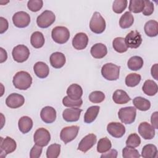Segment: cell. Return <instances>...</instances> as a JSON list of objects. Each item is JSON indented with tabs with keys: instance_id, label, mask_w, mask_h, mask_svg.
Wrapping results in <instances>:
<instances>
[{
	"instance_id": "1",
	"label": "cell",
	"mask_w": 158,
	"mask_h": 158,
	"mask_svg": "<svg viewBox=\"0 0 158 158\" xmlns=\"http://www.w3.org/2000/svg\"><path fill=\"white\" fill-rule=\"evenodd\" d=\"M12 83L15 88L20 90H26L32 83V77L27 72L20 71L15 74Z\"/></svg>"
},
{
	"instance_id": "2",
	"label": "cell",
	"mask_w": 158,
	"mask_h": 158,
	"mask_svg": "<svg viewBox=\"0 0 158 158\" xmlns=\"http://www.w3.org/2000/svg\"><path fill=\"white\" fill-rule=\"evenodd\" d=\"M120 67L112 63L105 64L101 68L102 77L110 81L117 80L119 78Z\"/></svg>"
},
{
	"instance_id": "3",
	"label": "cell",
	"mask_w": 158,
	"mask_h": 158,
	"mask_svg": "<svg viewBox=\"0 0 158 158\" xmlns=\"http://www.w3.org/2000/svg\"><path fill=\"white\" fill-rule=\"evenodd\" d=\"M89 28L94 33H102L106 29V21L99 12H95L89 22Z\"/></svg>"
},
{
	"instance_id": "4",
	"label": "cell",
	"mask_w": 158,
	"mask_h": 158,
	"mask_svg": "<svg viewBox=\"0 0 158 158\" xmlns=\"http://www.w3.org/2000/svg\"><path fill=\"white\" fill-rule=\"evenodd\" d=\"M136 115V109L133 106H128L120 109L118 116L120 121L125 124H131L135 122Z\"/></svg>"
},
{
	"instance_id": "5",
	"label": "cell",
	"mask_w": 158,
	"mask_h": 158,
	"mask_svg": "<svg viewBox=\"0 0 158 158\" xmlns=\"http://www.w3.org/2000/svg\"><path fill=\"white\" fill-rule=\"evenodd\" d=\"M52 40L58 44L66 43L70 38V31L65 27L57 26L54 27L51 31Z\"/></svg>"
},
{
	"instance_id": "6",
	"label": "cell",
	"mask_w": 158,
	"mask_h": 158,
	"mask_svg": "<svg viewBox=\"0 0 158 158\" xmlns=\"http://www.w3.org/2000/svg\"><path fill=\"white\" fill-rule=\"evenodd\" d=\"M55 14L51 10H46L37 17L36 23L39 27L46 28L51 26L55 22Z\"/></svg>"
},
{
	"instance_id": "7",
	"label": "cell",
	"mask_w": 158,
	"mask_h": 158,
	"mask_svg": "<svg viewBox=\"0 0 158 158\" xmlns=\"http://www.w3.org/2000/svg\"><path fill=\"white\" fill-rule=\"evenodd\" d=\"M12 55L15 61L22 63L26 61L29 57L30 51L26 46L19 44L13 48Z\"/></svg>"
},
{
	"instance_id": "8",
	"label": "cell",
	"mask_w": 158,
	"mask_h": 158,
	"mask_svg": "<svg viewBox=\"0 0 158 158\" xmlns=\"http://www.w3.org/2000/svg\"><path fill=\"white\" fill-rule=\"evenodd\" d=\"M34 142L40 146H46L51 140V135L48 130L40 128L36 130L33 135Z\"/></svg>"
},
{
	"instance_id": "9",
	"label": "cell",
	"mask_w": 158,
	"mask_h": 158,
	"mask_svg": "<svg viewBox=\"0 0 158 158\" xmlns=\"http://www.w3.org/2000/svg\"><path fill=\"white\" fill-rule=\"evenodd\" d=\"M79 128V127L77 125L64 127L62 129L60 133V139L65 144H67L68 143L72 141L78 135Z\"/></svg>"
},
{
	"instance_id": "10",
	"label": "cell",
	"mask_w": 158,
	"mask_h": 158,
	"mask_svg": "<svg viewBox=\"0 0 158 158\" xmlns=\"http://www.w3.org/2000/svg\"><path fill=\"white\" fill-rule=\"evenodd\" d=\"M14 25L18 28H25L28 26L30 23V15L24 11H20L15 13L12 16Z\"/></svg>"
},
{
	"instance_id": "11",
	"label": "cell",
	"mask_w": 158,
	"mask_h": 158,
	"mask_svg": "<svg viewBox=\"0 0 158 158\" xmlns=\"http://www.w3.org/2000/svg\"><path fill=\"white\" fill-rule=\"evenodd\" d=\"M142 38L140 33L136 30L131 31L125 38V41L128 48H138L142 43Z\"/></svg>"
},
{
	"instance_id": "12",
	"label": "cell",
	"mask_w": 158,
	"mask_h": 158,
	"mask_svg": "<svg viewBox=\"0 0 158 158\" xmlns=\"http://www.w3.org/2000/svg\"><path fill=\"white\" fill-rule=\"evenodd\" d=\"M16 142L12 138L7 136L5 138H3L1 137V155L4 152V156L6 157L7 154L14 152L16 149Z\"/></svg>"
},
{
	"instance_id": "13",
	"label": "cell",
	"mask_w": 158,
	"mask_h": 158,
	"mask_svg": "<svg viewBox=\"0 0 158 158\" xmlns=\"http://www.w3.org/2000/svg\"><path fill=\"white\" fill-rule=\"evenodd\" d=\"M96 140L97 138L94 134L90 133L87 135L80 141L78 146V150L83 152H87L96 144Z\"/></svg>"
},
{
	"instance_id": "14",
	"label": "cell",
	"mask_w": 158,
	"mask_h": 158,
	"mask_svg": "<svg viewBox=\"0 0 158 158\" xmlns=\"http://www.w3.org/2000/svg\"><path fill=\"white\" fill-rule=\"evenodd\" d=\"M25 102L24 97L17 93H12L6 99V104L7 107L11 109H17L23 105Z\"/></svg>"
},
{
	"instance_id": "15",
	"label": "cell",
	"mask_w": 158,
	"mask_h": 158,
	"mask_svg": "<svg viewBox=\"0 0 158 158\" xmlns=\"http://www.w3.org/2000/svg\"><path fill=\"white\" fill-rule=\"evenodd\" d=\"M107 132L114 138H121L125 133V128L119 122H110L107 126Z\"/></svg>"
},
{
	"instance_id": "16",
	"label": "cell",
	"mask_w": 158,
	"mask_h": 158,
	"mask_svg": "<svg viewBox=\"0 0 158 158\" xmlns=\"http://www.w3.org/2000/svg\"><path fill=\"white\" fill-rule=\"evenodd\" d=\"M138 133L144 139H151L155 136L154 128L146 122H141L139 124Z\"/></svg>"
},
{
	"instance_id": "17",
	"label": "cell",
	"mask_w": 158,
	"mask_h": 158,
	"mask_svg": "<svg viewBox=\"0 0 158 158\" xmlns=\"http://www.w3.org/2000/svg\"><path fill=\"white\" fill-rule=\"evenodd\" d=\"M82 110L78 107H70L65 109L62 112L63 118L68 122H77L79 120Z\"/></svg>"
},
{
	"instance_id": "18",
	"label": "cell",
	"mask_w": 158,
	"mask_h": 158,
	"mask_svg": "<svg viewBox=\"0 0 158 158\" xmlns=\"http://www.w3.org/2000/svg\"><path fill=\"white\" fill-rule=\"evenodd\" d=\"M88 43V36L83 32L77 33L72 40V46L77 50L84 49L87 46Z\"/></svg>"
},
{
	"instance_id": "19",
	"label": "cell",
	"mask_w": 158,
	"mask_h": 158,
	"mask_svg": "<svg viewBox=\"0 0 158 158\" xmlns=\"http://www.w3.org/2000/svg\"><path fill=\"white\" fill-rule=\"evenodd\" d=\"M40 117L41 120L46 123H51L56 118V111L52 107L46 106L41 109Z\"/></svg>"
},
{
	"instance_id": "20",
	"label": "cell",
	"mask_w": 158,
	"mask_h": 158,
	"mask_svg": "<svg viewBox=\"0 0 158 158\" xmlns=\"http://www.w3.org/2000/svg\"><path fill=\"white\" fill-rule=\"evenodd\" d=\"M49 61L52 67L55 69H60L65 64V56L62 52H55L51 55Z\"/></svg>"
},
{
	"instance_id": "21",
	"label": "cell",
	"mask_w": 158,
	"mask_h": 158,
	"mask_svg": "<svg viewBox=\"0 0 158 158\" xmlns=\"http://www.w3.org/2000/svg\"><path fill=\"white\" fill-rule=\"evenodd\" d=\"M90 53L94 58L102 59L106 56L107 53V49L104 44L96 43L91 47Z\"/></svg>"
},
{
	"instance_id": "22",
	"label": "cell",
	"mask_w": 158,
	"mask_h": 158,
	"mask_svg": "<svg viewBox=\"0 0 158 158\" xmlns=\"http://www.w3.org/2000/svg\"><path fill=\"white\" fill-rule=\"evenodd\" d=\"M33 70L35 75L40 78L47 77L49 73V69L48 65L43 62H38L33 66Z\"/></svg>"
},
{
	"instance_id": "23",
	"label": "cell",
	"mask_w": 158,
	"mask_h": 158,
	"mask_svg": "<svg viewBox=\"0 0 158 158\" xmlns=\"http://www.w3.org/2000/svg\"><path fill=\"white\" fill-rule=\"evenodd\" d=\"M67 94L70 99L73 100H78L81 99L83 95V89L78 84H72L67 89Z\"/></svg>"
},
{
	"instance_id": "24",
	"label": "cell",
	"mask_w": 158,
	"mask_h": 158,
	"mask_svg": "<svg viewBox=\"0 0 158 158\" xmlns=\"http://www.w3.org/2000/svg\"><path fill=\"white\" fill-rule=\"evenodd\" d=\"M19 130L23 134L29 132L33 127V121L31 118L28 116L22 117L18 122Z\"/></svg>"
},
{
	"instance_id": "25",
	"label": "cell",
	"mask_w": 158,
	"mask_h": 158,
	"mask_svg": "<svg viewBox=\"0 0 158 158\" xmlns=\"http://www.w3.org/2000/svg\"><path fill=\"white\" fill-rule=\"evenodd\" d=\"M112 99L116 104H124L130 101L131 98L125 91L117 89L114 93L112 95Z\"/></svg>"
},
{
	"instance_id": "26",
	"label": "cell",
	"mask_w": 158,
	"mask_h": 158,
	"mask_svg": "<svg viewBox=\"0 0 158 158\" xmlns=\"http://www.w3.org/2000/svg\"><path fill=\"white\" fill-rule=\"evenodd\" d=\"M144 29L145 33L148 36H156L158 34V23L154 20H149L145 23Z\"/></svg>"
},
{
	"instance_id": "27",
	"label": "cell",
	"mask_w": 158,
	"mask_h": 158,
	"mask_svg": "<svg viewBox=\"0 0 158 158\" xmlns=\"http://www.w3.org/2000/svg\"><path fill=\"white\" fill-rule=\"evenodd\" d=\"M99 106H93L89 107L86 111L84 115V122L86 123H91L93 122L97 117L99 111Z\"/></svg>"
},
{
	"instance_id": "28",
	"label": "cell",
	"mask_w": 158,
	"mask_h": 158,
	"mask_svg": "<svg viewBox=\"0 0 158 158\" xmlns=\"http://www.w3.org/2000/svg\"><path fill=\"white\" fill-rule=\"evenodd\" d=\"M133 104L136 109L141 111L148 110L151 107L150 101L141 96L135 98L133 100Z\"/></svg>"
},
{
	"instance_id": "29",
	"label": "cell",
	"mask_w": 158,
	"mask_h": 158,
	"mask_svg": "<svg viewBox=\"0 0 158 158\" xmlns=\"http://www.w3.org/2000/svg\"><path fill=\"white\" fill-rule=\"evenodd\" d=\"M158 87L157 83L151 80H147L143 84V91L148 96H154L157 93Z\"/></svg>"
},
{
	"instance_id": "30",
	"label": "cell",
	"mask_w": 158,
	"mask_h": 158,
	"mask_svg": "<svg viewBox=\"0 0 158 158\" xmlns=\"http://www.w3.org/2000/svg\"><path fill=\"white\" fill-rule=\"evenodd\" d=\"M44 41V37L41 32L35 31L32 33L30 38V43L33 48H40L43 47Z\"/></svg>"
},
{
	"instance_id": "31",
	"label": "cell",
	"mask_w": 158,
	"mask_h": 158,
	"mask_svg": "<svg viewBox=\"0 0 158 158\" xmlns=\"http://www.w3.org/2000/svg\"><path fill=\"white\" fill-rule=\"evenodd\" d=\"M134 22L133 15L128 11L125 12L120 18L119 25L122 28L125 29L130 28Z\"/></svg>"
},
{
	"instance_id": "32",
	"label": "cell",
	"mask_w": 158,
	"mask_h": 158,
	"mask_svg": "<svg viewBox=\"0 0 158 158\" xmlns=\"http://www.w3.org/2000/svg\"><path fill=\"white\" fill-rule=\"evenodd\" d=\"M143 59L139 56H133L129 59L127 62V65L129 69L133 71H136L141 69L143 65Z\"/></svg>"
},
{
	"instance_id": "33",
	"label": "cell",
	"mask_w": 158,
	"mask_h": 158,
	"mask_svg": "<svg viewBox=\"0 0 158 158\" xmlns=\"http://www.w3.org/2000/svg\"><path fill=\"white\" fill-rule=\"evenodd\" d=\"M157 149L156 146L152 144L145 145L141 151V156L144 158H154L157 156Z\"/></svg>"
},
{
	"instance_id": "34",
	"label": "cell",
	"mask_w": 158,
	"mask_h": 158,
	"mask_svg": "<svg viewBox=\"0 0 158 158\" xmlns=\"http://www.w3.org/2000/svg\"><path fill=\"white\" fill-rule=\"evenodd\" d=\"M112 46L114 49L119 53L126 52L128 48L125 43V38L122 37H117L114 38L112 41Z\"/></svg>"
},
{
	"instance_id": "35",
	"label": "cell",
	"mask_w": 158,
	"mask_h": 158,
	"mask_svg": "<svg viewBox=\"0 0 158 158\" xmlns=\"http://www.w3.org/2000/svg\"><path fill=\"white\" fill-rule=\"evenodd\" d=\"M112 147L111 141L107 137L101 138L97 144V151L99 153H104L110 149Z\"/></svg>"
},
{
	"instance_id": "36",
	"label": "cell",
	"mask_w": 158,
	"mask_h": 158,
	"mask_svg": "<svg viewBox=\"0 0 158 158\" xmlns=\"http://www.w3.org/2000/svg\"><path fill=\"white\" fill-rule=\"evenodd\" d=\"M144 7V0H131L130 1L128 9L133 13H140L143 10Z\"/></svg>"
},
{
	"instance_id": "37",
	"label": "cell",
	"mask_w": 158,
	"mask_h": 158,
	"mask_svg": "<svg viewBox=\"0 0 158 158\" xmlns=\"http://www.w3.org/2000/svg\"><path fill=\"white\" fill-rule=\"evenodd\" d=\"M141 80L140 75L135 73L128 74L125 78V84L128 87H135L137 86Z\"/></svg>"
},
{
	"instance_id": "38",
	"label": "cell",
	"mask_w": 158,
	"mask_h": 158,
	"mask_svg": "<svg viewBox=\"0 0 158 158\" xmlns=\"http://www.w3.org/2000/svg\"><path fill=\"white\" fill-rule=\"evenodd\" d=\"M60 152V144H51L47 149L46 157L48 158H57L59 157Z\"/></svg>"
},
{
	"instance_id": "39",
	"label": "cell",
	"mask_w": 158,
	"mask_h": 158,
	"mask_svg": "<svg viewBox=\"0 0 158 158\" xmlns=\"http://www.w3.org/2000/svg\"><path fill=\"white\" fill-rule=\"evenodd\" d=\"M141 144V139L136 133L130 134L126 141V145L128 147L136 148Z\"/></svg>"
},
{
	"instance_id": "40",
	"label": "cell",
	"mask_w": 158,
	"mask_h": 158,
	"mask_svg": "<svg viewBox=\"0 0 158 158\" xmlns=\"http://www.w3.org/2000/svg\"><path fill=\"white\" fill-rule=\"evenodd\" d=\"M127 4V0H115L113 2L112 10L117 14H121L126 9Z\"/></svg>"
},
{
	"instance_id": "41",
	"label": "cell",
	"mask_w": 158,
	"mask_h": 158,
	"mask_svg": "<svg viewBox=\"0 0 158 158\" xmlns=\"http://www.w3.org/2000/svg\"><path fill=\"white\" fill-rule=\"evenodd\" d=\"M122 156L124 158H138L140 157V154L138 151L135 149V148L127 146L122 150Z\"/></svg>"
},
{
	"instance_id": "42",
	"label": "cell",
	"mask_w": 158,
	"mask_h": 158,
	"mask_svg": "<svg viewBox=\"0 0 158 158\" xmlns=\"http://www.w3.org/2000/svg\"><path fill=\"white\" fill-rule=\"evenodd\" d=\"M63 105L68 107H80L83 104V101L81 99L78 100H73L70 99L69 96H65L62 99Z\"/></svg>"
},
{
	"instance_id": "43",
	"label": "cell",
	"mask_w": 158,
	"mask_h": 158,
	"mask_svg": "<svg viewBox=\"0 0 158 158\" xmlns=\"http://www.w3.org/2000/svg\"><path fill=\"white\" fill-rule=\"evenodd\" d=\"M105 99V94L101 91H94L89 95V100L93 103H100Z\"/></svg>"
},
{
	"instance_id": "44",
	"label": "cell",
	"mask_w": 158,
	"mask_h": 158,
	"mask_svg": "<svg viewBox=\"0 0 158 158\" xmlns=\"http://www.w3.org/2000/svg\"><path fill=\"white\" fill-rule=\"evenodd\" d=\"M43 1L42 0H30L28 1L27 7L32 12H38L43 7Z\"/></svg>"
},
{
	"instance_id": "45",
	"label": "cell",
	"mask_w": 158,
	"mask_h": 158,
	"mask_svg": "<svg viewBox=\"0 0 158 158\" xmlns=\"http://www.w3.org/2000/svg\"><path fill=\"white\" fill-rule=\"evenodd\" d=\"M144 9L142 11L143 15L146 16H149L151 15L154 12V4L152 2L149 0H144Z\"/></svg>"
},
{
	"instance_id": "46",
	"label": "cell",
	"mask_w": 158,
	"mask_h": 158,
	"mask_svg": "<svg viewBox=\"0 0 158 158\" xmlns=\"http://www.w3.org/2000/svg\"><path fill=\"white\" fill-rule=\"evenodd\" d=\"M42 151H43L42 146H40L35 144L30 150V157L31 158H38L41 156Z\"/></svg>"
},
{
	"instance_id": "47",
	"label": "cell",
	"mask_w": 158,
	"mask_h": 158,
	"mask_svg": "<svg viewBox=\"0 0 158 158\" xmlns=\"http://www.w3.org/2000/svg\"><path fill=\"white\" fill-rule=\"evenodd\" d=\"M0 24H1V27H0V33L2 34L6 30L8 29L9 27V23L7 20L4 19L2 17H0Z\"/></svg>"
},
{
	"instance_id": "48",
	"label": "cell",
	"mask_w": 158,
	"mask_h": 158,
	"mask_svg": "<svg viewBox=\"0 0 158 158\" xmlns=\"http://www.w3.org/2000/svg\"><path fill=\"white\" fill-rule=\"evenodd\" d=\"M117 151L115 149H110L107 152H104L103 154H102L101 156V157L102 158H108V157H110V158H116L117 157Z\"/></svg>"
},
{
	"instance_id": "49",
	"label": "cell",
	"mask_w": 158,
	"mask_h": 158,
	"mask_svg": "<svg viewBox=\"0 0 158 158\" xmlns=\"http://www.w3.org/2000/svg\"><path fill=\"white\" fill-rule=\"evenodd\" d=\"M158 112H154L151 117V122L152 123V126L154 128V129L158 128Z\"/></svg>"
},
{
	"instance_id": "50",
	"label": "cell",
	"mask_w": 158,
	"mask_h": 158,
	"mask_svg": "<svg viewBox=\"0 0 158 158\" xmlns=\"http://www.w3.org/2000/svg\"><path fill=\"white\" fill-rule=\"evenodd\" d=\"M151 72V75L154 77V78L156 79V80H158V77H157V64H155L154 65L152 66Z\"/></svg>"
},
{
	"instance_id": "51",
	"label": "cell",
	"mask_w": 158,
	"mask_h": 158,
	"mask_svg": "<svg viewBox=\"0 0 158 158\" xmlns=\"http://www.w3.org/2000/svg\"><path fill=\"white\" fill-rule=\"evenodd\" d=\"M0 51H1V56H0L1 60H0V62L2 63V62H4V61H6L7 60V52L3 48H1Z\"/></svg>"
}]
</instances>
